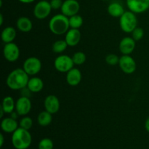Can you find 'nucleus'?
<instances>
[{
    "instance_id": "obj_27",
    "label": "nucleus",
    "mask_w": 149,
    "mask_h": 149,
    "mask_svg": "<svg viewBox=\"0 0 149 149\" xmlns=\"http://www.w3.org/2000/svg\"><path fill=\"white\" fill-rule=\"evenodd\" d=\"M32 126H33V119L30 116H23V118L19 122V127L27 130L31 129Z\"/></svg>"
},
{
    "instance_id": "obj_13",
    "label": "nucleus",
    "mask_w": 149,
    "mask_h": 149,
    "mask_svg": "<svg viewBox=\"0 0 149 149\" xmlns=\"http://www.w3.org/2000/svg\"><path fill=\"white\" fill-rule=\"evenodd\" d=\"M136 46V41L132 36H125L121 39L119 49L122 55H131Z\"/></svg>"
},
{
    "instance_id": "obj_17",
    "label": "nucleus",
    "mask_w": 149,
    "mask_h": 149,
    "mask_svg": "<svg viewBox=\"0 0 149 149\" xmlns=\"http://www.w3.org/2000/svg\"><path fill=\"white\" fill-rule=\"evenodd\" d=\"M19 127V123L17 119L12 118L11 116L2 119L1 122V129L5 133L13 134Z\"/></svg>"
},
{
    "instance_id": "obj_15",
    "label": "nucleus",
    "mask_w": 149,
    "mask_h": 149,
    "mask_svg": "<svg viewBox=\"0 0 149 149\" xmlns=\"http://www.w3.org/2000/svg\"><path fill=\"white\" fill-rule=\"evenodd\" d=\"M81 33L79 29H69L65 34V40L68 47H75L81 41Z\"/></svg>"
},
{
    "instance_id": "obj_33",
    "label": "nucleus",
    "mask_w": 149,
    "mask_h": 149,
    "mask_svg": "<svg viewBox=\"0 0 149 149\" xmlns=\"http://www.w3.org/2000/svg\"><path fill=\"white\" fill-rule=\"evenodd\" d=\"M19 116L18 113H17V112H16V111H14L12 112V113H10V116H11V117L13 118V119H17V116Z\"/></svg>"
},
{
    "instance_id": "obj_11",
    "label": "nucleus",
    "mask_w": 149,
    "mask_h": 149,
    "mask_svg": "<svg viewBox=\"0 0 149 149\" xmlns=\"http://www.w3.org/2000/svg\"><path fill=\"white\" fill-rule=\"evenodd\" d=\"M128 10L135 14H141L149 9V0H126Z\"/></svg>"
},
{
    "instance_id": "obj_24",
    "label": "nucleus",
    "mask_w": 149,
    "mask_h": 149,
    "mask_svg": "<svg viewBox=\"0 0 149 149\" xmlns=\"http://www.w3.org/2000/svg\"><path fill=\"white\" fill-rule=\"evenodd\" d=\"M68 20H69L70 29H79L82 26L83 23H84V20H83L82 17L79 14L68 17Z\"/></svg>"
},
{
    "instance_id": "obj_35",
    "label": "nucleus",
    "mask_w": 149,
    "mask_h": 149,
    "mask_svg": "<svg viewBox=\"0 0 149 149\" xmlns=\"http://www.w3.org/2000/svg\"><path fill=\"white\" fill-rule=\"evenodd\" d=\"M18 1L23 4H31L35 1V0H18Z\"/></svg>"
},
{
    "instance_id": "obj_2",
    "label": "nucleus",
    "mask_w": 149,
    "mask_h": 149,
    "mask_svg": "<svg viewBox=\"0 0 149 149\" xmlns=\"http://www.w3.org/2000/svg\"><path fill=\"white\" fill-rule=\"evenodd\" d=\"M48 27L53 34L57 36L65 34L70 29L68 17L62 13L55 15L49 20Z\"/></svg>"
},
{
    "instance_id": "obj_23",
    "label": "nucleus",
    "mask_w": 149,
    "mask_h": 149,
    "mask_svg": "<svg viewBox=\"0 0 149 149\" xmlns=\"http://www.w3.org/2000/svg\"><path fill=\"white\" fill-rule=\"evenodd\" d=\"M52 121V114L47 111H43L38 114L37 122L39 126L47 127Z\"/></svg>"
},
{
    "instance_id": "obj_32",
    "label": "nucleus",
    "mask_w": 149,
    "mask_h": 149,
    "mask_svg": "<svg viewBox=\"0 0 149 149\" xmlns=\"http://www.w3.org/2000/svg\"><path fill=\"white\" fill-rule=\"evenodd\" d=\"M145 129L147 132H149V116L147 118L145 122Z\"/></svg>"
},
{
    "instance_id": "obj_30",
    "label": "nucleus",
    "mask_w": 149,
    "mask_h": 149,
    "mask_svg": "<svg viewBox=\"0 0 149 149\" xmlns=\"http://www.w3.org/2000/svg\"><path fill=\"white\" fill-rule=\"evenodd\" d=\"M132 34V37L135 39V41L138 42V41L141 40L144 36V30L141 27H137L136 29H134L133 31L131 33Z\"/></svg>"
},
{
    "instance_id": "obj_31",
    "label": "nucleus",
    "mask_w": 149,
    "mask_h": 149,
    "mask_svg": "<svg viewBox=\"0 0 149 149\" xmlns=\"http://www.w3.org/2000/svg\"><path fill=\"white\" fill-rule=\"evenodd\" d=\"M49 3H50L51 7H52V10H61V7L63 5V0H50L49 1Z\"/></svg>"
},
{
    "instance_id": "obj_22",
    "label": "nucleus",
    "mask_w": 149,
    "mask_h": 149,
    "mask_svg": "<svg viewBox=\"0 0 149 149\" xmlns=\"http://www.w3.org/2000/svg\"><path fill=\"white\" fill-rule=\"evenodd\" d=\"M0 107L4 110L5 113L10 114L12 112L15 111V102L11 96H6L3 98Z\"/></svg>"
},
{
    "instance_id": "obj_37",
    "label": "nucleus",
    "mask_w": 149,
    "mask_h": 149,
    "mask_svg": "<svg viewBox=\"0 0 149 149\" xmlns=\"http://www.w3.org/2000/svg\"><path fill=\"white\" fill-rule=\"evenodd\" d=\"M4 113H5V112H4V110H3V109L0 107V118H2Z\"/></svg>"
},
{
    "instance_id": "obj_4",
    "label": "nucleus",
    "mask_w": 149,
    "mask_h": 149,
    "mask_svg": "<svg viewBox=\"0 0 149 149\" xmlns=\"http://www.w3.org/2000/svg\"><path fill=\"white\" fill-rule=\"evenodd\" d=\"M119 27L125 33H132L134 29L138 27V17L136 14L130 10L125 11L119 17Z\"/></svg>"
},
{
    "instance_id": "obj_10",
    "label": "nucleus",
    "mask_w": 149,
    "mask_h": 149,
    "mask_svg": "<svg viewBox=\"0 0 149 149\" xmlns=\"http://www.w3.org/2000/svg\"><path fill=\"white\" fill-rule=\"evenodd\" d=\"M32 103L30 98L25 96H20L15 101V111L19 116H27L30 113Z\"/></svg>"
},
{
    "instance_id": "obj_19",
    "label": "nucleus",
    "mask_w": 149,
    "mask_h": 149,
    "mask_svg": "<svg viewBox=\"0 0 149 149\" xmlns=\"http://www.w3.org/2000/svg\"><path fill=\"white\" fill-rule=\"evenodd\" d=\"M107 12L110 16L113 17H120L125 12V8L118 1H113L110 3L107 7Z\"/></svg>"
},
{
    "instance_id": "obj_14",
    "label": "nucleus",
    "mask_w": 149,
    "mask_h": 149,
    "mask_svg": "<svg viewBox=\"0 0 149 149\" xmlns=\"http://www.w3.org/2000/svg\"><path fill=\"white\" fill-rule=\"evenodd\" d=\"M60 106H61V103H60L59 99L55 95H49L45 97L44 100L45 110L52 114H55L59 111Z\"/></svg>"
},
{
    "instance_id": "obj_26",
    "label": "nucleus",
    "mask_w": 149,
    "mask_h": 149,
    "mask_svg": "<svg viewBox=\"0 0 149 149\" xmlns=\"http://www.w3.org/2000/svg\"><path fill=\"white\" fill-rule=\"evenodd\" d=\"M72 59L74 63V65H83V64L86 62L87 56H86L84 52H81V51H79V52H75V53L73 55Z\"/></svg>"
},
{
    "instance_id": "obj_18",
    "label": "nucleus",
    "mask_w": 149,
    "mask_h": 149,
    "mask_svg": "<svg viewBox=\"0 0 149 149\" xmlns=\"http://www.w3.org/2000/svg\"><path fill=\"white\" fill-rule=\"evenodd\" d=\"M16 28L20 32L28 33L33 29V23L29 17L22 16L19 17L16 21Z\"/></svg>"
},
{
    "instance_id": "obj_8",
    "label": "nucleus",
    "mask_w": 149,
    "mask_h": 149,
    "mask_svg": "<svg viewBox=\"0 0 149 149\" xmlns=\"http://www.w3.org/2000/svg\"><path fill=\"white\" fill-rule=\"evenodd\" d=\"M20 55V48L15 42L4 45L3 47V56L7 61L10 63L15 62L19 59Z\"/></svg>"
},
{
    "instance_id": "obj_9",
    "label": "nucleus",
    "mask_w": 149,
    "mask_h": 149,
    "mask_svg": "<svg viewBox=\"0 0 149 149\" xmlns=\"http://www.w3.org/2000/svg\"><path fill=\"white\" fill-rule=\"evenodd\" d=\"M119 66L125 74H132L136 71L137 64L135 59L130 55H122L119 58Z\"/></svg>"
},
{
    "instance_id": "obj_20",
    "label": "nucleus",
    "mask_w": 149,
    "mask_h": 149,
    "mask_svg": "<svg viewBox=\"0 0 149 149\" xmlns=\"http://www.w3.org/2000/svg\"><path fill=\"white\" fill-rule=\"evenodd\" d=\"M16 36H17L16 29L14 27H12V26H7V27L4 28L1 33V41L4 44L14 42Z\"/></svg>"
},
{
    "instance_id": "obj_34",
    "label": "nucleus",
    "mask_w": 149,
    "mask_h": 149,
    "mask_svg": "<svg viewBox=\"0 0 149 149\" xmlns=\"http://www.w3.org/2000/svg\"><path fill=\"white\" fill-rule=\"evenodd\" d=\"M4 135H3L2 133L0 134V147H2L3 145H4Z\"/></svg>"
},
{
    "instance_id": "obj_38",
    "label": "nucleus",
    "mask_w": 149,
    "mask_h": 149,
    "mask_svg": "<svg viewBox=\"0 0 149 149\" xmlns=\"http://www.w3.org/2000/svg\"><path fill=\"white\" fill-rule=\"evenodd\" d=\"M103 1H107V0H103Z\"/></svg>"
},
{
    "instance_id": "obj_6",
    "label": "nucleus",
    "mask_w": 149,
    "mask_h": 149,
    "mask_svg": "<svg viewBox=\"0 0 149 149\" xmlns=\"http://www.w3.org/2000/svg\"><path fill=\"white\" fill-rule=\"evenodd\" d=\"M72 57L68 55H61L54 61V67L61 73H67L74 67Z\"/></svg>"
},
{
    "instance_id": "obj_5",
    "label": "nucleus",
    "mask_w": 149,
    "mask_h": 149,
    "mask_svg": "<svg viewBox=\"0 0 149 149\" xmlns=\"http://www.w3.org/2000/svg\"><path fill=\"white\" fill-rule=\"evenodd\" d=\"M42 61L36 57H29L25 60L23 68L29 77H34L39 74L42 69Z\"/></svg>"
},
{
    "instance_id": "obj_28",
    "label": "nucleus",
    "mask_w": 149,
    "mask_h": 149,
    "mask_svg": "<svg viewBox=\"0 0 149 149\" xmlns=\"http://www.w3.org/2000/svg\"><path fill=\"white\" fill-rule=\"evenodd\" d=\"M53 141L49 138H45L38 143V149H53Z\"/></svg>"
},
{
    "instance_id": "obj_3",
    "label": "nucleus",
    "mask_w": 149,
    "mask_h": 149,
    "mask_svg": "<svg viewBox=\"0 0 149 149\" xmlns=\"http://www.w3.org/2000/svg\"><path fill=\"white\" fill-rule=\"evenodd\" d=\"M11 141L15 149H28L31 145L32 136L29 130L19 127L12 134Z\"/></svg>"
},
{
    "instance_id": "obj_1",
    "label": "nucleus",
    "mask_w": 149,
    "mask_h": 149,
    "mask_svg": "<svg viewBox=\"0 0 149 149\" xmlns=\"http://www.w3.org/2000/svg\"><path fill=\"white\" fill-rule=\"evenodd\" d=\"M29 76L23 68H17L13 70L8 74L6 79L7 86L12 90H21L27 87Z\"/></svg>"
},
{
    "instance_id": "obj_25",
    "label": "nucleus",
    "mask_w": 149,
    "mask_h": 149,
    "mask_svg": "<svg viewBox=\"0 0 149 149\" xmlns=\"http://www.w3.org/2000/svg\"><path fill=\"white\" fill-rule=\"evenodd\" d=\"M68 47V44L66 43L65 40H62V39H60V40H57L52 44V49L55 53L57 54H61L62 52H63L65 49H67V47Z\"/></svg>"
},
{
    "instance_id": "obj_29",
    "label": "nucleus",
    "mask_w": 149,
    "mask_h": 149,
    "mask_svg": "<svg viewBox=\"0 0 149 149\" xmlns=\"http://www.w3.org/2000/svg\"><path fill=\"white\" fill-rule=\"evenodd\" d=\"M105 61H106V63L109 65H119V57L116 55V54H109V55H106Z\"/></svg>"
},
{
    "instance_id": "obj_7",
    "label": "nucleus",
    "mask_w": 149,
    "mask_h": 149,
    "mask_svg": "<svg viewBox=\"0 0 149 149\" xmlns=\"http://www.w3.org/2000/svg\"><path fill=\"white\" fill-rule=\"evenodd\" d=\"M52 9L49 1L47 0H41L36 4L33 10V16L38 20H44L50 15Z\"/></svg>"
},
{
    "instance_id": "obj_36",
    "label": "nucleus",
    "mask_w": 149,
    "mask_h": 149,
    "mask_svg": "<svg viewBox=\"0 0 149 149\" xmlns=\"http://www.w3.org/2000/svg\"><path fill=\"white\" fill-rule=\"evenodd\" d=\"M3 23H4V17H3V15L0 14V26H2Z\"/></svg>"
},
{
    "instance_id": "obj_12",
    "label": "nucleus",
    "mask_w": 149,
    "mask_h": 149,
    "mask_svg": "<svg viewBox=\"0 0 149 149\" xmlns=\"http://www.w3.org/2000/svg\"><path fill=\"white\" fill-rule=\"evenodd\" d=\"M80 10V4L77 0H65L61 7L62 14L68 17L78 14Z\"/></svg>"
},
{
    "instance_id": "obj_16",
    "label": "nucleus",
    "mask_w": 149,
    "mask_h": 149,
    "mask_svg": "<svg viewBox=\"0 0 149 149\" xmlns=\"http://www.w3.org/2000/svg\"><path fill=\"white\" fill-rule=\"evenodd\" d=\"M81 79H82V74L81 71L78 68L74 67L72 69L66 73V77H65L66 82L71 87H76L79 85L81 81Z\"/></svg>"
},
{
    "instance_id": "obj_21",
    "label": "nucleus",
    "mask_w": 149,
    "mask_h": 149,
    "mask_svg": "<svg viewBox=\"0 0 149 149\" xmlns=\"http://www.w3.org/2000/svg\"><path fill=\"white\" fill-rule=\"evenodd\" d=\"M27 87L32 93H38L44 88V81L38 77H32L29 79Z\"/></svg>"
}]
</instances>
